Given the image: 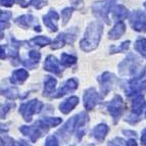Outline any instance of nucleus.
Wrapping results in <instances>:
<instances>
[{
	"label": "nucleus",
	"instance_id": "obj_1",
	"mask_svg": "<svg viewBox=\"0 0 146 146\" xmlns=\"http://www.w3.org/2000/svg\"><path fill=\"white\" fill-rule=\"evenodd\" d=\"M103 33V25L99 21H95L88 25L84 38L80 41V48L84 52H91L98 47Z\"/></svg>",
	"mask_w": 146,
	"mask_h": 146
},
{
	"label": "nucleus",
	"instance_id": "obj_2",
	"mask_svg": "<svg viewBox=\"0 0 146 146\" xmlns=\"http://www.w3.org/2000/svg\"><path fill=\"white\" fill-rule=\"evenodd\" d=\"M141 66V59L135 54L129 53L126 58L119 64V74L121 76L142 79L145 75V70Z\"/></svg>",
	"mask_w": 146,
	"mask_h": 146
},
{
	"label": "nucleus",
	"instance_id": "obj_3",
	"mask_svg": "<svg viewBox=\"0 0 146 146\" xmlns=\"http://www.w3.org/2000/svg\"><path fill=\"white\" fill-rule=\"evenodd\" d=\"M50 127L43 122V119L37 121L33 126H22L20 127V132L25 136H28L31 142L35 143L39 138L43 137L49 131Z\"/></svg>",
	"mask_w": 146,
	"mask_h": 146
},
{
	"label": "nucleus",
	"instance_id": "obj_4",
	"mask_svg": "<svg viewBox=\"0 0 146 146\" xmlns=\"http://www.w3.org/2000/svg\"><path fill=\"white\" fill-rule=\"evenodd\" d=\"M104 106L106 108L107 112L111 115L113 124H117V122L119 121V119L122 117L123 113L125 112L127 108V105L125 103V101L123 100L121 95H115L110 101L104 103Z\"/></svg>",
	"mask_w": 146,
	"mask_h": 146
},
{
	"label": "nucleus",
	"instance_id": "obj_5",
	"mask_svg": "<svg viewBox=\"0 0 146 146\" xmlns=\"http://www.w3.org/2000/svg\"><path fill=\"white\" fill-rule=\"evenodd\" d=\"M115 3H117V0H101V1L95 2L92 5L93 15L97 19L105 22V24L110 25L108 13L111 11L112 7L115 5Z\"/></svg>",
	"mask_w": 146,
	"mask_h": 146
},
{
	"label": "nucleus",
	"instance_id": "obj_6",
	"mask_svg": "<svg viewBox=\"0 0 146 146\" xmlns=\"http://www.w3.org/2000/svg\"><path fill=\"white\" fill-rule=\"evenodd\" d=\"M44 104L38 99H33L31 101H28L26 103H23L20 106V113L23 115L24 119L27 123L32 121L33 115L36 113H40L42 111Z\"/></svg>",
	"mask_w": 146,
	"mask_h": 146
},
{
	"label": "nucleus",
	"instance_id": "obj_7",
	"mask_svg": "<svg viewBox=\"0 0 146 146\" xmlns=\"http://www.w3.org/2000/svg\"><path fill=\"white\" fill-rule=\"evenodd\" d=\"M98 82L100 85V91H101V97H105L110 91L112 90L113 85L117 81V77L110 72H104L102 75L98 77Z\"/></svg>",
	"mask_w": 146,
	"mask_h": 146
},
{
	"label": "nucleus",
	"instance_id": "obj_8",
	"mask_svg": "<svg viewBox=\"0 0 146 146\" xmlns=\"http://www.w3.org/2000/svg\"><path fill=\"white\" fill-rule=\"evenodd\" d=\"M129 23L132 29L139 33L146 32V15L141 10H134L129 17Z\"/></svg>",
	"mask_w": 146,
	"mask_h": 146
},
{
	"label": "nucleus",
	"instance_id": "obj_9",
	"mask_svg": "<svg viewBox=\"0 0 146 146\" xmlns=\"http://www.w3.org/2000/svg\"><path fill=\"white\" fill-rule=\"evenodd\" d=\"M73 31V29H72ZM72 31L70 32H63L61 34H59L58 36L56 37V39L50 45V48L52 50H56V49L62 48L66 44H73L74 42L77 39V34L79 32H76V33H72Z\"/></svg>",
	"mask_w": 146,
	"mask_h": 146
},
{
	"label": "nucleus",
	"instance_id": "obj_10",
	"mask_svg": "<svg viewBox=\"0 0 146 146\" xmlns=\"http://www.w3.org/2000/svg\"><path fill=\"white\" fill-rule=\"evenodd\" d=\"M101 99H102L101 95L98 94L95 88H89L85 90L83 94L84 106L87 110H92L101 101Z\"/></svg>",
	"mask_w": 146,
	"mask_h": 146
},
{
	"label": "nucleus",
	"instance_id": "obj_11",
	"mask_svg": "<svg viewBox=\"0 0 146 146\" xmlns=\"http://www.w3.org/2000/svg\"><path fill=\"white\" fill-rule=\"evenodd\" d=\"M62 66H63L61 64L60 61L57 60V58L53 55L47 56L45 62H44V70L57 76V77H61L62 75Z\"/></svg>",
	"mask_w": 146,
	"mask_h": 146
},
{
	"label": "nucleus",
	"instance_id": "obj_12",
	"mask_svg": "<svg viewBox=\"0 0 146 146\" xmlns=\"http://www.w3.org/2000/svg\"><path fill=\"white\" fill-rule=\"evenodd\" d=\"M140 80L141 79L133 78L128 83V87L125 89L127 96H131V95H136L139 94V93L146 92V80Z\"/></svg>",
	"mask_w": 146,
	"mask_h": 146
},
{
	"label": "nucleus",
	"instance_id": "obj_13",
	"mask_svg": "<svg viewBox=\"0 0 146 146\" xmlns=\"http://www.w3.org/2000/svg\"><path fill=\"white\" fill-rule=\"evenodd\" d=\"M89 122V115L85 111L80 112L79 115H76V138L80 141L82 137L85 134V126Z\"/></svg>",
	"mask_w": 146,
	"mask_h": 146
},
{
	"label": "nucleus",
	"instance_id": "obj_14",
	"mask_svg": "<svg viewBox=\"0 0 146 146\" xmlns=\"http://www.w3.org/2000/svg\"><path fill=\"white\" fill-rule=\"evenodd\" d=\"M78 86H79V82L77 79L75 78L68 79L66 83L63 84L62 87L59 88L56 92H54L55 94L52 95L51 98H60L62 96H64L66 94H68V93L74 92V91H76L78 89Z\"/></svg>",
	"mask_w": 146,
	"mask_h": 146
},
{
	"label": "nucleus",
	"instance_id": "obj_15",
	"mask_svg": "<svg viewBox=\"0 0 146 146\" xmlns=\"http://www.w3.org/2000/svg\"><path fill=\"white\" fill-rule=\"evenodd\" d=\"M58 20H59V15L54 9H50L48 11V13L43 17L44 25L48 28L50 32L58 31V25H57Z\"/></svg>",
	"mask_w": 146,
	"mask_h": 146
},
{
	"label": "nucleus",
	"instance_id": "obj_16",
	"mask_svg": "<svg viewBox=\"0 0 146 146\" xmlns=\"http://www.w3.org/2000/svg\"><path fill=\"white\" fill-rule=\"evenodd\" d=\"M76 130V115L68 119L66 124L61 127L58 131L56 132V136L61 137L63 140H66L68 137L71 136V134L73 132H75Z\"/></svg>",
	"mask_w": 146,
	"mask_h": 146
},
{
	"label": "nucleus",
	"instance_id": "obj_17",
	"mask_svg": "<svg viewBox=\"0 0 146 146\" xmlns=\"http://www.w3.org/2000/svg\"><path fill=\"white\" fill-rule=\"evenodd\" d=\"M146 108V100L144 96L139 93L135 95V97L132 99V112L137 115H141L143 110Z\"/></svg>",
	"mask_w": 146,
	"mask_h": 146
},
{
	"label": "nucleus",
	"instance_id": "obj_18",
	"mask_svg": "<svg viewBox=\"0 0 146 146\" xmlns=\"http://www.w3.org/2000/svg\"><path fill=\"white\" fill-rule=\"evenodd\" d=\"M78 104H79V97H77V96H71L70 98H68V99L64 100L63 102H61L59 104V110H60V112H62L63 115H68Z\"/></svg>",
	"mask_w": 146,
	"mask_h": 146
},
{
	"label": "nucleus",
	"instance_id": "obj_19",
	"mask_svg": "<svg viewBox=\"0 0 146 146\" xmlns=\"http://www.w3.org/2000/svg\"><path fill=\"white\" fill-rule=\"evenodd\" d=\"M36 23H38L37 19L33 17L32 15H24L21 17H17L15 20V24L17 25L19 27L23 28V29H29L30 27L34 26Z\"/></svg>",
	"mask_w": 146,
	"mask_h": 146
},
{
	"label": "nucleus",
	"instance_id": "obj_20",
	"mask_svg": "<svg viewBox=\"0 0 146 146\" xmlns=\"http://www.w3.org/2000/svg\"><path fill=\"white\" fill-rule=\"evenodd\" d=\"M57 81L51 76H46V78L44 80V90H43V96L49 97L52 96L55 92V88Z\"/></svg>",
	"mask_w": 146,
	"mask_h": 146
},
{
	"label": "nucleus",
	"instance_id": "obj_21",
	"mask_svg": "<svg viewBox=\"0 0 146 146\" xmlns=\"http://www.w3.org/2000/svg\"><path fill=\"white\" fill-rule=\"evenodd\" d=\"M126 33V25L123 21H119L115 26L108 32V38L110 40H119Z\"/></svg>",
	"mask_w": 146,
	"mask_h": 146
},
{
	"label": "nucleus",
	"instance_id": "obj_22",
	"mask_svg": "<svg viewBox=\"0 0 146 146\" xmlns=\"http://www.w3.org/2000/svg\"><path fill=\"white\" fill-rule=\"evenodd\" d=\"M111 13H112V19L115 20L117 22L123 21L129 17V10L122 4H115L112 7Z\"/></svg>",
	"mask_w": 146,
	"mask_h": 146
},
{
	"label": "nucleus",
	"instance_id": "obj_23",
	"mask_svg": "<svg viewBox=\"0 0 146 146\" xmlns=\"http://www.w3.org/2000/svg\"><path fill=\"white\" fill-rule=\"evenodd\" d=\"M110 132V127L106 124H99L95 127L92 131V136L94 137L98 142H102L106 135Z\"/></svg>",
	"mask_w": 146,
	"mask_h": 146
},
{
	"label": "nucleus",
	"instance_id": "obj_24",
	"mask_svg": "<svg viewBox=\"0 0 146 146\" xmlns=\"http://www.w3.org/2000/svg\"><path fill=\"white\" fill-rule=\"evenodd\" d=\"M28 78H29V73L24 68H21V70H17L12 73L11 77L9 78V81L10 83L13 84V85H19V84L24 83Z\"/></svg>",
	"mask_w": 146,
	"mask_h": 146
},
{
	"label": "nucleus",
	"instance_id": "obj_25",
	"mask_svg": "<svg viewBox=\"0 0 146 146\" xmlns=\"http://www.w3.org/2000/svg\"><path fill=\"white\" fill-rule=\"evenodd\" d=\"M51 44V39L45 36H37L32 38L29 41L30 46H38V47H44L46 45Z\"/></svg>",
	"mask_w": 146,
	"mask_h": 146
},
{
	"label": "nucleus",
	"instance_id": "obj_26",
	"mask_svg": "<svg viewBox=\"0 0 146 146\" xmlns=\"http://www.w3.org/2000/svg\"><path fill=\"white\" fill-rule=\"evenodd\" d=\"M1 95L9 100H15V99H17V98H21L20 92H19V90L15 87L5 88L4 90L2 89V90H1Z\"/></svg>",
	"mask_w": 146,
	"mask_h": 146
},
{
	"label": "nucleus",
	"instance_id": "obj_27",
	"mask_svg": "<svg viewBox=\"0 0 146 146\" xmlns=\"http://www.w3.org/2000/svg\"><path fill=\"white\" fill-rule=\"evenodd\" d=\"M78 61V58L74 55L68 53H62L60 56V62L64 68H68V66H72L74 64H76Z\"/></svg>",
	"mask_w": 146,
	"mask_h": 146
},
{
	"label": "nucleus",
	"instance_id": "obj_28",
	"mask_svg": "<svg viewBox=\"0 0 146 146\" xmlns=\"http://www.w3.org/2000/svg\"><path fill=\"white\" fill-rule=\"evenodd\" d=\"M134 48L137 52L141 54L144 58H146V39L145 38H139L136 40L134 44Z\"/></svg>",
	"mask_w": 146,
	"mask_h": 146
},
{
	"label": "nucleus",
	"instance_id": "obj_29",
	"mask_svg": "<svg viewBox=\"0 0 146 146\" xmlns=\"http://www.w3.org/2000/svg\"><path fill=\"white\" fill-rule=\"evenodd\" d=\"M130 44H131V41H125L123 42L119 47L117 46H115V45H112L111 47L110 48V54H115V53H122V52H126L130 47Z\"/></svg>",
	"mask_w": 146,
	"mask_h": 146
},
{
	"label": "nucleus",
	"instance_id": "obj_30",
	"mask_svg": "<svg viewBox=\"0 0 146 146\" xmlns=\"http://www.w3.org/2000/svg\"><path fill=\"white\" fill-rule=\"evenodd\" d=\"M74 9H75V7H66L64 9L61 10V21H62L63 26H66L68 23L72 15H73Z\"/></svg>",
	"mask_w": 146,
	"mask_h": 146
},
{
	"label": "nucleus",
	"instance_id": "obj_31",
	"mask_svg": "<svg viewBox=\"0 0 146 146\" xmlns=\"http://www.w3.org/2000/svg\"><path fill=\"white\" fill-rule=\"evenodd\" d=\"M42 119H43V122L45 123L47 126L50 127V128L58 126V125L61 124V122H62V119H61L60 117H43Z\"/></svg>",
	"mask_w": 146,
	"mask_h": 146
},
{
	"label": "nucleus",
	"instance_id": "obj_32",
	"mask_svg": "<svg viewBox=\"0 0 146 146\" xmlns=\"http://www.w3.org/2000/svg\"><path fill=\"white\" fill-rule=\"evenodd\" d=\"M29 3L36 9H41L48 4V0H30Z\"/></svg>",
	"mask_w": 146,
	"mask_h": 146
},
{
	"label": "nucleus",
	"instance_id": "obj_33",
	"mask_svg": "<svg viewBox=\"0 0 146 146\" xmlns=\"http://www.w3.org/2000/svg\"><path fill=\"white\" fill-rule=\"evenodd\" d=\"M15 106V102H7V103H5L4 105H2V106H1V119H5L7 112L9 111L10 110H12Z\"/></svg>",
	"mask_w": 146,
	"mask_h": 146
},
{
	"label": "nucleus",
	"instance_id": "obj_34",
	"mask_svg": "<svg viewBox=\"0 0 146 146\" xmlns=\"http://www.w3.org/2000/svg\"><path fill=\"white\" fill-rule=\"evenodd\" d=\"M58 140L56 138V135H50L47 137L46 141H45V145L46 146H56L58 145Z\"/></svg>",
	"mask_w": 146,
	"mask_h": 146
},
{
	"label": "nucleus",
	"instance_id": "obj_35",
	"mask_svg": "<svg viewBox=\"0 0 146 146\" xmlns=\"http://www.w3.org/2000/svg\"><path fill=\"white\" fill-rule=\"evenodd\" d=\"M29 57H30V59H32V60L35 61V62H39L40 59H41V53L36 51V50H31V51L29 52Z\"/></svg>",
	"mask_w": 146,
	"mask_h": 146
},
{
	"label": "nucleus",
	"instance_id": "obj_36",
	"mask_svg": "<svg viewBox=\"0 0 146 146\" xmlns=\"http://www.w3.org/2000/svg\"><path fill=\"white\" fill-rule=\"evenodd\" d=\"M140 121H141L140 115H135V113H133V112H132V115H130V117H128L126 119V122H128L129 124H137V123L140 122Z\"/></svg>",
	"mask_w": 146,
	"mask_h": 146
},
{
	"label": "nucleus",
	"instance_id": "obj_37",
	"mask_svg": "<svg viewBox=\"0 0 146 146\" xmlns=\"http://www.w3.org/2000/svg\"><path fill=\"white\" fill-rule=\"evenodd\" d=\"M0 15H1V22H8L12 17V12L6 11V10H1Z\"/></svg>",
	"mask_w": 146,
	"mask_h": 146
},
{
	"label": "nucleus",
	"instance_id": "obj_38",
	"mask_svg": "<svg viewBox=\"0 0 146 146\" xmlns=\"http://www.w3.org/2000/svg\"><path fill=\"white\" fill-rule=\"evenodd\" d=\"M1 145H17V143L10 137L4 136V138L1 137Z\"/></svg>",
	"mask_w": 146,
	"mask_h": 146
},
{
	"label": "nucleus",
	"instance_id": "obj_39",
	"mask_svg": "<svg viewBox=\"0 0 146 146\" xmlns=\"http://www.w3.org/2000/svg\"><path fill=\"white\" fill-rule=\"evenodd\" d=\"M107 144H108V145H127V141H125L124 139L117 137V138L110 140Z\"/></svg>",
	"mask_w": 146,
	"mask_h": 146
},
{
	"label": "nucleus",
	"instance_id": "obj_40",
	"mask_svg": "<svg viewBox=\"0 0 146 146\" xmlns=\"http://www.w3.org/2000/svg\"><path fill=\"white\" fill-rule=\"evenodd\" d=\"M23 64H24L26 68H28L29 70H34L38 66V62H35L31 59V60H23Z\"/></svg>",
	"mask_w": 146,
	"mask_h": 146
},
{
	"label": "nucleus",
	"instance_id": "obj_41",
	"mask_svg": "<svg viewBox=\"0 0 146 146\" xmlns=\"http://www.w3.org/2000/svg\"><path fill=\"white\" fill-rule=\"evenodd\" d=\"M72 1V4L75 8L77 9H81V8L83 7L84 5V1L83 0H71Z\"/></svg>",
	"mask_w": 146,
	"mask_h": 146
},
{
	"label": "nucleus",
	"instance_id": "obj_42",
	"mask_svg": "<svg viewBox=\"0 0 146 146\" xmlns=\"http://www.w3.org/2000/svg\"><path fill=\"white\" fill-rule=\"evenodd\" d=\"M15 0H0L1 2V5L2 6H5V7H11L13 3H15Z\"/></svg>",
	"mask_w": 146,
	"mask_h": 146
},
{
	"label": "nucleus",
	"instance_id": "obj_43",
	"mask_svg": "<svg viewBox=\"0 0 146 146\" xmlns=\"http://www.w3.org/2000/svg\"><path fill=\"white\" fill-rule=\"evenodd\" d=\"M123 133H124L126 136L132 137V138H136V137H137L136 132H134V131H130V130H124V131H123Z\"/></svg>",
	"mask_w": 146,
	"mask_h": 146
},
{
	"label": "nucleus",
	"instance_id": "obj_44",
	"mask_svg": "<svg viewBox=\"0 0 146 146\" xmlns=\"http://www.w3.org/2000/svg\"><path fill=\"white\" fill-rule=\"evenodd\" d=\"M15 2L19 3V4H20L21 7H23V8L28 7V6H29V5H30V3H29V2H27L26 0H15Z\"/></svg>",
	"mask_w": 146,
	"mask_h": 146
},
{
	"label": "nucleus",
	"instance_id": "obj_45",
	"mask_svg": "<svg viewBox=\"0 0 146 146\" xmlns=\"http://www.w3.org/2000/svg\"><path fill=\"white\" fill-rule=\"evenodd\" d=\"M0 51H1V55H0L1 59L6 58V46H3V45H1V47H0Z\"/></svg>",
	"mask_w": 146,
	"mask_h": 146
},
{
	"label": "nucleus",
	"instance_id": "obj_46",
	"mask_svg": "<svg viewBox=\"0 0 146 146\" xmlns=\"http://www.w3.org/2000/svg\"><path fill=\"white\" fill-rule=\"evenodd\" d=\"M141 142H142V145H146V128L142 131Z\"/></svg>",
	"mask_w": 146,
	"mask_h": 146
},
{
	"label": "nucleus",
	"instance_id": "obj_47",
	"mask_svg": "<svg viewBox=\"0 0 146 146\" xmlns=\"http://www.w3.org/2000/svg\"><path fill=\"white\" fill-rule=\"evenodd\" d=\"M10 24L8 22H1V30L6 29V28H9Z\"/></svg>",
	"mask_w": 146,
	"mask_h": 146
},
{
	"label": "nucleus",
	"instance_id": "obj_48",
	"mask_svg": "<svg viewBox=\"0 0 146 146\" xmlns=\"http://www.w3.org/2000/svg\"><path fill=\"white\" fill-rule=\"evenodd\" d=\"M35 31L36 32H41L42 31V29H41V27H40L39 25H37V26H35Z\"/></svg>",
	"mask_w": 146,
	"mask_h": 146
},
{
	"label": "nucleus",
	"instance_id": "obj_49",
	"mask_svg": "<svg viewBox=\"0 0 146 146\" xmlns=\"http://www.w3.org/2000/svg\"><path fill=\"white\" fill-rule=\"evenodd\" d=\"M144 7L146 8V1H145V2H144Z\"/></svg>",
	"mask_w": 146,
	"mask_h": 146
},
{
	"label": "nucleus",
	"instance_id": "obj_50",
	"mask_svg": "<svg viewBox=\"0 0 146 146\" xmlns=\"http://www.w3.org/2000/svg\"><path fill=\"white\" fill-rule=\"evenodd\" d=\"M145 117H146V113H145Z\"/></svg>",
	"mask_w": 146,
	"mask_h": 146
}]
</instances>
